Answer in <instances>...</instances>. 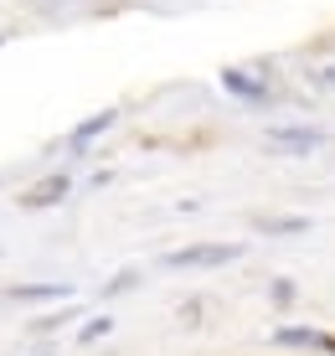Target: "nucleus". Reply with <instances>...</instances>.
<instances>
[{
    "label": "nucleus",
    "instance_id": "1",
    "mask_svg": "<svg viewBox=\"0 0 335 356\" xmlns=\"http://www.w3.org/2000/svg\"><path fill=\"white\" fill-rule=\"evenodd\" d=\"M238 253H243L238 243H191V248H170L165 268H217V264H232Z\"/></svg>",
    "mask_w": 335,
    "mask_h": 356
},
{
    "label": "nucleus",
    "instance_id": "2",
    "mask_svg": "<svg viewBox=\"0 0 335 356\" xmlns=\"http://www.w3.org/2000/svg\"><path fill=\"white\" fill-rule=\"evenodd\" d=\"M268 145L274 150H320L325 134L320 129H268Z\"/></svg>",
    "mask_w": 335,
    "mask_h": 356
},
{
    "label": "nucleus",
    "instance_id": "3",
    "mask_svg": "<svg viewBox=\"0 0 335 356\" xmlns=\"http://www.w3.org/2000/svg\"><path fill=\"white\" fill-rule=\"evenodd\" d=\"M62 196H67V176L57 170V176L36 181V186H31L26 196H21V207H31V212H36V207H52V202H62Z\"/></svg>",
    "mask_w": 335,
    "mask_h": 356
},
{
    "label": "nucleus",
    "instance_id": "4",
    "mask_svg": "<svg viewBox=\"0 0 335 356\" xmlns=\"http://www.w3.org/2000/svg\"><path fill=\"white\" fill-rule=\"evenodd\" d=\"M279 346H315V351H330L335 356V341L325 330H304V325H284L279 330Z\"/></svg>",
    "mask_w": 335,
    "mask_h": 356
},
{
    "label": "nucleus",
    "instance_id": "5",
    "mask_svg": "<svg viewBox=\"0 0 335 356\" xmlns=\"http://www.w3.org/2000/svg\"><path fill=\"white\" fill-rule=\"evenodd\" d=\"M67 284H16V289H6V300H67Z\"/></svg>",
    "mask_w": 335,
    "mask_h": 356
},
{
    "label": "nucleus",
    "instance_id": "6",
    "mask_svg": "<svg viewBox=\"0 0 335 356\" xmlns=\"http://www.w3.org/2000/svg\"><path fill=\"white\" fill-rule=\"evenodd\" d=\"M114 119H119V114H114V108H104V114H93V119H83V124H78V129H72V145H88V140H93V134H104L108 124H114Z\"/></svg>",
    "mask_w": 335,
    "mask_h": 356
},
{
    "label": "nucleus",
    "instance_id": "7",
    "mask_svg": "<svg viewBox=\"0 0 335 356\" xmlns=\"http://www.w3.org/2000/svg\"><path fill=\"white\" fill-rule=\"evenodd\" d=\"M258 227L274 232V238H284V232H304V227H309V217H263Z\"/></svg>",
    "mask_w": 335,
    "mask_h": 356
},
{
    "label": "nucleus",
    "instance_id": "8",
    "mask_svg": "<svg viewBox=\"0 0 335 356\" xmlns=\"http://www.w3.org/2000/svg\"><path fill=\"white\" fill-rule=\"evenodd\" d=\"M222 83H227L232 93H243V98H258V93H263V88L253 83V78H243V72H222Z\"/></svg>",
    "mask_w": 335,
    "mask_h": 356
},
{
    "label": "nucleus",
    "instance_id": "9",
    "mask_svg": "<svg viewBox=\"0 0 335 356\" xmlns=\"http://www.w3.org/2000/svg\"><path fill=\"white\" fill-rule=\"evenodd\" d=\"M98 336H108V321H88V325H83V336H78V341H83V346H93Z\"/></svg>",
    "mask_w": 335,
    "mask_h": 356
},
{
    "label": "nucleus",
    "instance_id": "10",
    "mask_svg": "<svg viewBox=\"0 0 335 356\" xmlns=\"http://www.w3.org/2000/svg\"><path fill=\"white\" fill-rule=\"evenodd\" d=\"M320 88H335V67H325V72H320Z\"/></svg>",
    "mask_w": 335,
    "mask_h": 356
}]
</instances>
